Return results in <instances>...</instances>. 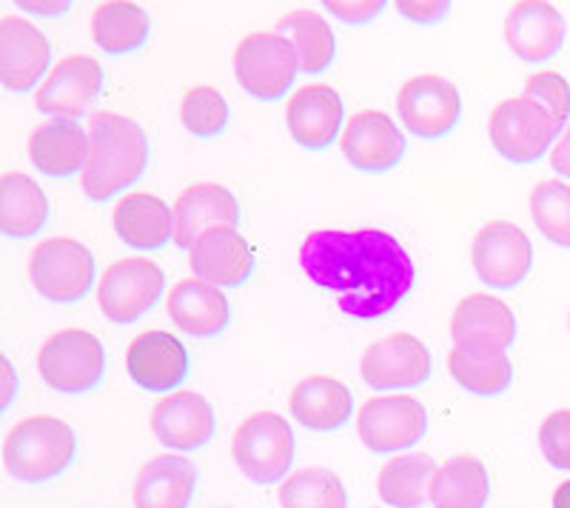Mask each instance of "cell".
Listing matches in <instances>:
<instances>
[{"instance_id":"30","label":"cell","mask_w":570,"mask_h":508,"mask_svg":"<svg viewBox=\"0 0 570 508\" xmlns=\"http://www.w3.org/2000/svg\"><path fill=\"white\" fill-rule=\"evenodd\" d=\"M151 20L131 0H106L91 14V38L106 55H131L149 40Z\"/></svg>"},{"instance_id":"1","label":"cell","mask_w":570,"mask_h":508,"mask_svg":"<svg viewBox=\"0 0 570 508\" xmlns=\"http://www.w3.org/2000/svg\"><path fill=\"white\" fill-rule=\"evenodd\" d=\"M299 266L314 286L337 294L354 320H380L414 289V261L396 237L380 228H320L299 246Z\"/></svg>"},{"instance_id":"2","label":"cell","mask_w":570,"mask_h":508,"mask_svg":"<svg viewBox=\"0 0 570 508\" xmlns=\"http://www.w3.org/2000/svg\"><path fill=\"white\" fill-rule=\"evenodd\" d=\"M91 155L80 186L95 203H106L135 186L149 166V137L140 124L115 111H91Z\"/></svg>"},{"instance_id":"43","label":"cell","mask_w":570,"mask_h":508,"mask_svg":"<svg viewBox=\"0 0 570 508\" xmlns=\"http://www.w3.org/2000/svg\"><path fill=\"white\" fill-rule=\"evenodd\" d=\"M551 166L559 172V175L568 177L570 180V120H568V126L562 129V135L557 137V144H553Z\"/></svg>"},{"instance_id":"5","label":"cell","mask_w":570,"mask_h":508,"mask_svg":"<svg viewBox=\"0 0 570 508\" xmlns=\"http://www.w3.org/2000/svg\"><path fill=\"white\" fill-rule=\"evenodd\" d=\"M488 135L508 164L531 166L548 155L557 137L562 135V126L531 98H508L493 106L491 120H488Z\"/></svg>"},{"instance_id":"27","label":"cell","mask_w":570,"mask_h":508,"mask_svg":"<svg viewBox=\"0 0 570 508\" xmlns=\"http://www.w3.org/2000/svg\"><path fill=\"white\" fill-rule=\"evenodd\" d=\"M197 491V466L180 455L151 457L135 480V508H188Z\"/></svg>"},{"instance_id":"23","label":"cell","mask_w":570,"mask_h":508,"mask_svg":"<svg viewBox=\"0 0 570 508\" xmlns=\"http://www.w3.org/2000/svg\"><path fill=\"white\" fill-rule=\"evenodd\" d=\"M237 223H240V203L226 186L217 183H195L175 201V243L186 252L208 228L237 226Z\"/></svg>"},{"instance_id":"45","label":"cell","mask_w":570,"mask_h":508,"mask_svg":"<svg viewBox=\"0 0 570 508\" xmlns=\"http://www.w3.org/2000/svg\"><path fill=\"white\" fill-rule=\"evenodd\" d=\"M3 363V378H7V398H3V406L12 403V394H14V380H12V365H9V360L3 358L0 360Z\"/></svg>"},{"instance_id":"33","label":"cell","mask_w":570,"mask_h":508,"mask_svg":"<svg viewBox=\"0 0 570 508\" xmlns=\"http://www.w3.org/2000/svg\"><path fill=\"white\" fill-rule=\"evenodd\" d=\"M491 497L488 469L476 457H454L440 466L431 482L434 508H485Z\"/></svg>"},{"instance_id":"29","label":"cell","mask_w":570,"mask_h":508,"mask_svg":"<svg viewBox=\"0 0 570 508\" xmlns=\"http://www.w3.org/2000/svg\"><path fill=\"white\" fill-rule=\"evenodd\" d=\"M49 223V201L23 172L0 175V232L14 241L40 235Z\"/></svg>"},{"instance_id":"15","label":"cell","mask_w":570,"mask_h":508,"mask_svg":"<svg viewBox=\"0 0 570 508\" xmlns=\"http://www.w3.org/2000/svg\"><path fill=\"white\" fill-rule=\"evenodd\" d=\"M104 89V66L91 55H69L58 60L49 78L40 84L35 95L38 111L49 118L78 120L89 111L91 100Z\"/></svg>"},{"instance_id":"36","label":"cell","mask_w":570,"mask_h":508,"mask_svg":"<svg viewBox=\"0 0 570 508\" xmlns=\"http://www.w3.org/2000/svg\"><path fill=\"white\" fill-rule=\"evenodd\" d=\"M531 217L553 246L570 248V186L544 180L531 192Z\"/></svg>"},{"instance_id":"34","label":"cell","mask_w":570,"mask_h":508,"mask_svg":"<svg viewBox=\"0 0 570 508\" xmlns=\"http://www.w3.org/2000/svg\"><path fill=\"white\" fill-rule=\"evenodd\" d=\"M283 508H348L345 486L334 471L308 466L288 475L279 486Z\"/></svg>"},{"instance_id":"14","label":"cell","mask_w":570,"mask_h":508,"mask_svg":"<svg viewBox=\"0 0 570 508\" xmlns=\"http://www.w3.org/2000/svg\"><path fill=\"white\" fill-rule=\"evenodd\" d=\"M434 360L428 345L409 332L376 340L363 354V380L374 391H405L428 383Z\"/></svg>"},{"instance_id":"28","label":"cell","mask_w":570,"mask_h":508,"mask_svg":"<svg viewBox=\"0 0 570 508\" xmlns=\"http://www.w3.org/2000/svg\"><path fill=\"white\" fill-rule=\"evenodd\" d=\"M288 409L303 429L337 431L354 414V398L345 383L317 374V378H305L294 385Z\"/></svg>"},{"instance_id":"17","label":"cell","mask_w":570,"mask_h":508,"mask_svg":"<svg viewBox=\"0 0 570 508\" xmlns=\"http://www.w3.org/2000/svg\"><path fill=\"white\" fill-rule=\"evenodd\" d=\"M52 46L35 23L7 14L0 20V84L14 95H27L49 69Z\"/></svg>"},{"instance_id":"39","label":"cell","mask_w":570,"mask_h":508,"mask_svg":"<svg viewBox=\"0 0 570 508\" xmlns=\"http://www.w3.org/2000/svg\"><path fill=\"white\" fill-rule=\"evenodd\" d=\"M539 449L553 469L570 471V409H559L542 420Z\"/></svg>"},{"instance_id":"20","label":"cell","mask_w":570,"mask_h":508,"mask_svg":"<svg viewBox=\"0 0 570 508\" xmlns=\"http://www.w3.org/2000/svg\"><path fill=\"white\" fill-rule=\"evenodd\" d=\"M126 372L142 391H175L188 378L186 345L169 332H142L129 343Z\"/></svg>"},{"instance_id":"4","label":"cell","mask_w":570,"mask_h":508,"mask_svg":"<svg viewBox=\"0 0 570 508\" xmlns=\"http://www.w3.org/2000/svg\"><path fill=\"white\" fill-rule=\"evenodd\" d=\"M297 440L288 420L274 411H257L234 431L232 455L243 475L257 486H274L288 477Z\"/></svg>"},{"instance_id":"9","label":"cell","mask_w":570,"mask_h":508,"mask_svg":"<svg viewBox=\"0 0 570 508\" xmlns=\"http://www.w3.org/2000/svg\"><path fill=\"white\" fill-rule=\"evenodd\" d=\"M163 289H166V274L157 263L146 257H124L111 263L100 277V312L117 326H129L157 306Z\"/></svg>"},{"instance_id":"26","label":"cell","mask_w":570,"mask_h":508,"mask_svg":"<svg viewBox=\"0 0 570 508\" xmlns=\"http://www.w3.org/2000/svg\"><path fill=\"white\" fill-rule=\"evenodd\" d=\"M169 318L191 338H217L232 323V306L220 286L206 281H180L166 297Z\"/></svg>"},{"instance_id":"35","label":"cell","mask_w":570,"mask_h":508,"mask_svg":"<svg viewBox=\"0 0 570 508\" xmlns=\"http://www.w3.org/2000/svg\"><path fill=\"white\" fill-rule=\"evenodd\" d=\"M448 372L465 391L476 394V398H499L502 391H508L513 380V365L508 354L499 358H471V354L454 352L448 354Z\"/></svg>"},{"instance_id":"19","label":"cell","mask_w":570,"mask_h":508,"mask_svg":"<svg viewBox=\"0 0 570 508\" xmlns=\"http://www.w3.org/2000/svg\"><path fill=\"white\" fill-rule=\"evenodd\" d=\"M568 23L548 0H519L505 18V43L519 60L544 63L562 49Z\"/></svg>"},{"instance_id":"37","label":"cell","mask_w":570,"mask_h":508,"mask_svg":"<svg viewBox=\"0 0 570 508\" xmlns=\"http://www.w3.org/2000/svg\"><path fill=\"white\" fill-rule=\"evenodd\" d=\"M228 118L232 115H228L226 98L214 86H195L186 91L180 104V120L188 135L200 137V140L220 137L228 129Z\"/></svg>"},{"instance_id":"22","label":"cell","mask_w":570,"mask_h":508,"mask_svg":"<svg viewBox=\"0 0 570 508\" xmlns=\"http://www.w3.org/2000/svg\"><path fill=\"white\" fill-rule=\"evenodd\" d=\"M214 409L197 391H175L151 411V431L175 451H200L214 437Z\"/></svg>"},{"instance_id":"16","label":"cell","mask_w":570,"mask_h":508,"mask_svg":"<svg viewBox=\"0 0 570 508\" xmlns=\"http://www.w3.org/2000/svg\"><path fill=\"white\" fill-rule=\"evenodd\" d=\"M340 146L345 160L368 175L396 169L405 157V135L385 111L376 109H363L348 118Z\"/></svg>"},{"instance_id":"3","label":"cell","mask_w":570,"mask_h":508,"mask_svg":"<svg viewBox=\"0 0 570 508\" xmlns=\"http://www.w3.org/2000/svg\"><path fill=\"white\" fill-rule=\"evenodd\" d=\"M78 455V437L69 423L49 414L20 420L3 440V463L20 482H52Z\"/></svg>"},{"instance_id":"6","label":"cell","mask_w":570,"mask_h":508,"mask_svg":"<svg viewBox=\"0 0 570 508\" xmlns=\"http://www.w3.org/2000/svg\"><path fill=\"white\" fill-rule=\"evenodd\" d=\"M38 372L60 394H86L104 380V343L86 329H63L40 345Z\"/></svg>"},{"instance_id":"8","label":"cell","mask_w":570,"mask_h":508,"mask_svg":"<svg viewBox=\"0 0 570 508\" xmlns=\"http://www.w3.org/2000/svg\"><path fill=\"white\" fill-rule=\"evenodd\" d=\"M297 72V55L279 32L246 35L234 52L237 84L257 100H279L288 95Z\"/></svg>"},{"instance_id":"44","label":"cell","mask_w":570,"mask_h":508,"mask_svg":"<svg viewBox=\"0 0 570 508\" xmlns=\"http://www.w3.org/2000/svg\"><path fill=\"white\" fill-rule=\"evenodd\" d=\"M553 508H570V480L553 491Z\"/></svg>"},{"instance_id":"25","label":"cell","mask_w":570,"mask_h":508,"mask_svg":"<svg viewBox=\"0 0 570 508\" xmlns=\"http://www.w3.org/2000/svg\"><path fill=\"white\" fill-rule=\"evenodd\" d=\"M117 237L137 252H157L175 241V206H166L160 197L146 192H131L115 203Z\"/></svg>"},{"instance_id":"13","label":"cell","mask_w":570,"mask_h":508,"mask_svg":"<svg viewBox=\"0 0 570 508\" xmlns=\"http://www.w3.org/2000/svg\"><path fill=\"white\" fill-rule=\"evenodd\" d=\"M471 261L480 281L491 289H517L533 266V246L517 223L493 221L476 232Z\"/></svg>"},{"instance_id":"31","label":"cell","mask_w":570,"mask_h":508,"mask_svg":"<svg viewBox=\"0 0 570 508\" xmlns=\"http://www.w3.org/2000/svg\"><path fill=\"white\" fill-rule=\"evenodd\" d=\"M277 32L292 43L303 75H320L334 63V55H337L334 29L312 9H294L283 14L277 20Z\"/></svg>"},{"instance_id":"32","label":"cell","mask_w":570,"mask_h":508,"mask_svg":"<svg viewBox=\"0 0 570 508\" xmlns=\"http://www.w3.org/2000/svg\"><path fill=\"white\" fill-rule=\"evenodd\" d=\"M436 466L425 451L400 455L383 466L376 491L383 502L394 508H422L431 500V482H434Z\"/></svg>"},{"instance_id":"41","label":"cell","mask_w":570,"mask_h":508,"mask_svg":"<svg viewBox=\"0 0 570 508\" xmlns=\"http://www.w3.org/2000/svg\"><path fill=\"white\" fill-rule=\"evenodd\" d=\"M405 20L416 27H436L451 12V0H394Z\"/></svg>"},{"instance_id":"18","label":"cell","mask_w":570,"mask_h":508,"mask_svg":"<svg viewBox=\"0 0 570 508\" xmlns=\"http://www.w3.org/2000/svg\"><path fill=\"white\" fill-rule=\"evenodd\" d=\"M188 266L197 281L220 289H237L252 277L254 254L237 226H214L191 243Z\"/></svg>"},{"instance_id":"21","label":"cell","mask_w":570,"mask_h":508,"mask_svg":"<svg viewBox=\"0 0 570 508\" xmlns=\"http://www.w3.org/2000/svg\"><path fill=\"white\" fill-rule=\"evenodd\" d=\"M285 124L303 149H328L343 129V98L325 84L303 86L285 104Z\"/></svg>"},{"instance_id":"12","label":"cell","mask_w":570,"mask_h":508,"mask_svg":"<svg viewBox=\"0 0 570 508\" xmlns=\"http://www.w3.org/2000/svg\"><path fill=\"white\" fill-rule=\"evenodd\" d=\"M454 349L471 358H499L517 340V318L505 300L493 294H468L451 320Z\"/></svg>"},{"instance_id":"11","label":"cell","mask_w":570,"mask_h":508,"mask_svg":"<svg viewBox=\"0 0 570 508\" xmlns=\"http://www.w3.org/2000/svg\"><path fill=\"white\" fill-rule=\"evenodd\" d=\"M402 126L420 140H442L460 126L462 95L440 75H416L405 80L396 98Z\"/></svg>"},{"instance_id":"38","label":"cell","mask_w":570,"mask_h":508,"mask_svg":"<svg viewBox=\"0 0 570 508\" xmlns=\"http://www.w3.org/2000/svg\"><path fill=\"white\" fill-rule=\"evenodd\" d=\"M525 98L537 100L559 126H568L570 120V84L559 72H537L528 78Z\"/></svg>"},{"instance_id":"24","label":"cell","mask_w":570,"mask_h":508,"mask_svg":"<svg viewBox=\"0 0 570 508\" xmlns=\"http://www.w3.org/2000/svg\"><path fill=\"white\" fill-rule=\"evenodd\" d=\"M91 155L89 131L78 120L55 118L29 137V160L49 177H71L86 169Z\"/></svg>"},{"instance_id":"42","label":"cell","mask_w":570,"mask_h":508,"mask_svg":"<svg viewBox=\"0 0 570 508\" xmlns=\"http://www.w3.org/2000/svg\"><path fill=\"white\" fill-rule=\"evenodd\" d=\"M23 12L38 14V18H63L75 0H14Z\"/></svg>"},{"instance_id":"10","label":"cell","mask_w":570,"mask_h":508,"mask_svg":"<svg viewBox=\"0 0 570 508\" xmlns=\"http://www.w3.org/2000/svg\"><path fill=\"white\" fill-rule=\"evenodd\" d=\"M428 431V411L411 394H380L356 414V434L374 455L416 446Z\"/></svg>"},{"instance_id":"40","label":"cell","mask_w":570,"mask_h":508,"mask_svg":"<svg viewBox=\"0 0 570 508\" xmlns=\"http://www.w3.org/2000/svg\"><path fill=\"white\" fill-rule=\"evenodd\" d=\"M325 9L337 20H343L345 27H365L371 20L383 14L389 0H320Z\"/></svg>"},{"instance_id":"7","label":"cell","mask_w":570,"mask_h":508,"mask_svg":"<svg viewBox=\"0 0 570 508\" xmlns=\"http://www.w3.org/2000/svg\"><path fill=\"white\" fill-rule=\"evenodd\" d=\"M29 277L40 297L52 303H80L95 283V257L80 241L46 237L29 257Z\"/></svg>"}]
</instances>
